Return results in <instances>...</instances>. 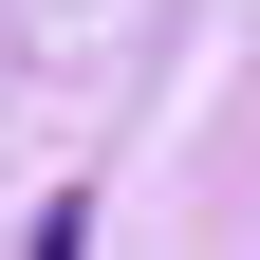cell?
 <instances>
[{
	"label": "cell",
	"mask_w": 260,
	"mask_h": 260,
	"mask_svg": "<svg viewBox=\"0 0 260 260\" xmlns=\"http://www.w3.org/2000/svg\"><path fill=\"white\" fill-rule=\"evenodd\" d=\"M38 260H93V186H56V205H38Z\"/></svg>",
	"instance_id": "6da1fadb"
}]
</instances>
